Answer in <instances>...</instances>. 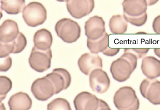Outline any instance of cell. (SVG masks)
<instances>
[{"mask_svg": "<svg viewBox=\"0 0 160 110\" xmlns=\"http://www.w3.org/2000/svg\"><path fill=\"white\" fill-rule=\"evenodd\" d=\"M138 59L136 55L128 48L124 49L123 54L111 64L110 72L113 78L119 82L128 80L136 69Z\"/></svg>", "mask_w": 160, "mask_h": 110, "instance_id": "obj_1", "label": "cell"}, {"mask_svg": "<svg viewBox=\"0 0 160 110\" xmlns=\"http://www.w3.org/2000/svg\"><path fill=\"white\" fill-rule=\"evenodd\" d=\"M113 102L116 108L120 110H137L140 106L136 92L130 86L122 87L116 91Z\"/></svg>", "mask_w": 160, "mask_h": 110, "instance_id": "obj_2", "label": "cell"}, {"mask_svg": "<svg viewBox=\"0 0 160 110\" xmlns=\"http://www.w3.org/2000/svg\"><path fill=\"white\" fill-rule=\"evenodd\" d=\"M55 30L58 36L67 43L76 42L81 36L79 25L70 18H64L58 20L55 25Z\"/></svg>", "mask_w": 160, "mask_h": 110, "instance_id": "obj_3", "label": "cell"}, {"mask_svg": "<svg viewBox=\"0 0 160 110\" xmlns=\"http://www.w3.org/2000/svg\"><path fill=\"white\" fill-rule=\"evenodd\" d=\"M22 12L24 21L30 27L42 25L47 18L45 8L38 2H31L24 7Z\"/></svg>", "mask_w": 160, "mask_h": 110, "instance_id": "obj_4", "label": "cell"}, {"mask_svg": "<svg viewBox=\"0 0 160 110\" xmlns=\"http://www.w3.org/2000/svg\"><path fill=\"white\" fill-rule=\"evenodd\" d=\"M77 110H110L107 103L87 91L78 94L74 100Z\"/></svg>", "mask_w": 160, "mask_h": 110, "instance_id": "obj_5", "label": "cell"}, {"mask_svg": "<svg viewBox=\"0 0 160 110\" xmlns=\"http://www.w3.org/2000/svg\"><path fill=\"white\" fill-rule=\"evenodd\" d=\"M52 52L51 49L41 50L34 47L29 59L30 67L39 72L48 70L51 67Z\"/></svg>", "mask_w": 160, "mask_h": 110, "instance_id": "obj_6", "label": "cell"}, {"mask_svg": "<svg viewBox=\"0 0 160 110\" xmlns=\"http://www.w3.org/2000/svg\"><path fill=\"white\" fill-rule=\"evenodd\" d=\"M31 91L37 100L46 101L55 94V89L52 82L46 76L34 81Z\"/></svg>", "mask_w": 160, "mask_h": 110, "instance_id": "obj_7", "label": "cell"}, {"mask_svg": "<svg viewBox=\"0 0 160 110\" xmlns=\"http://www.w3.org/2000/svg\"><path fill=\"white\" fill-rule=\"evenodd\" d=\"M66 7L72 17L81 19L90 14L95 7L94 0H69Z\"/></svg>", "mask_w": 160, "mask_h": 110, "instance_id": "obj_8", "label": "cell"}, {"mask_svg": "<svg viewBox=\"0 0 160 110\" xmlns=\"http://www.w3.org/2000/svg\"><path fill=\"white\" fill-rule=\"evenodd\" d=\"M141 95L154 105H160V81L158 80L145 79L139 87Z\"/></svg>", "mask_w": 160, "mask_h": 110, "instance_id": "obj_9", "label": "cell"}, {"mask_svg": "<svg viewBox=\"0 0 160 110\" xmlns=\"http://www.w3.org/2000/svg\"><path fill=\"white\" fill-rule=\"evenodd\" d=\"M89 84L93 92L103 94L109 89L111 81L105 71L102 69H96L90 74Z\"/></svg>", "mask_w": 160, "mask_h": 110, "instance_id": "obj_10", "label": "cell"}, {"mask_svg": "<svg viewBox=\"0 0 160 110\" xmlns=\"http://www.w3.org/2000/svg\"><path fill=\"white\" fill-rule=\"evenodd\" d=\"M105 22L102 17L94 16L90 18L85 22V35L91 40L98 39L105 33Z\"/></svg>", "mask_w": 160, "mask_h": 110, "instance_id": "obj_11", "label": "cell"}, {"mask_svg": "<svg viewBox=\"0 0 160 110\" xmlns=\"http://www.w3.org/2000/svg\"><path fill=\"white\" fill-rule=\"evenodd\" d=\"M46 76L52 82L55 88V94L67 89L71 85L72 78L70 73L63 68L54 69Z\"/></svg>", "mask_w": 160, "mask_h": 110, "instance_id": "obj_12", "label": "cell"}, {"mask_svg": "<svg viewBox=\"0 0 160 110\" xmlns=\"http://www.w3.org/2000/svg\"><path fill=\"white\" fill-rule=\"evenodd\" d=\"M80 71L86 75H89L93 70L103 68V60L97 54L84 53L81 55L78 61Z\"/></svg>", "mask_w": 160, "mask_h": 110, "instance_id": "obj_13", "label": "cell"}, {"mask_svg": "<svg viewBox=\"0 0 160 110\" xmlns=\"http://www.w3.org/2000/svg\"><path fill=\"white\" fill-rule=\"evenodd\" d=\"M124 13L131 17L141 16L147 9L146 0H124L122 2Z\"/></svg>", "mask_w": 160, "mask_h": 110, "instance_id": "obj_14", "label": "cell"}, {"mask_svg": "<svg viewBox=\"0 0 160 110\" xmlns=\"http://www.w3.org/2000/svg\"><path fill=\"white\" fill-rule=\"evenodd\" d=\"M19 33L17 23L14 20L7 19L0 26V42L5 43L12 42Z\"/></svg>", "mask_w": 160, "mask_h": 110, "instance_id": "obj_15", "label": "cell"}, {"mask_svg": "<svg viewBox=\"0 0 160 110\" xmlns=\"http://www.w3.org/2000/svg\"><path fill=\"white\" fill-rule=\"evenodd\" d=\"M141 69L148 78H157L160 77V60L154 56L145 57L142 60Z\"/></svg>", "mask_w": 160, "mask_h": 110, "instance_id": "obj_16", "label": "cell"}, {"mask_svg": "<svg viewBox=\"0 0 160 110\" xmlns=\"http://www.w3.org/2000/svg\"><path fill=\"white\" fill-rule=\"evenodd\" d=\"M8 104L11 110H28L32 108V101L27 93L19 92L10 98Z\"/></svg>", "mask_w": 160, "mask_h": 110, "instance_id": "obj_17", "label": "cell"}, {"mask_svg": "<svg viewBox=\"0 0 160 110\" xmlns=\"http://www.w3.org/2000/svg\"><path fill=\"white\" fill-rule=\"evenodd\" d=\"M34 47L41 50L50 49L53 42L51 33L46 29H42L37 31L34 36Z\"/></svg>", "mask_w": 160, "mask_h": 110, "instance_id": "obj_18", "label": "cell"}, {"mask_svg": "<svg viewBox=\"0 0 160 110\" xmlns=\"http://www.w3.org/2000/svg\"><path fill=\"white\" fill-rule=\"evenodd\" d=\"M1 9L10 15H17L23 12L25 0H1Z\"/></svg>", "mask_w": 160, "mask_h": 110, "instance_id": "obj_19", "label": "cell"}, {"mask_svg": "<svg viewBox=\"0 0 160 110\" xmlns=\"http://www.w3.org/2000/svg\"><path fill=\"white\" fill-rule=\"evenodd\" d=\"M87 47L91 52L98 54L104 52L109 48V35L106 32L100 38L95 40L87 39Z\"/></svg>", "mask_w": 160, "mask_h": 110, "instance_id": "obj_20", "label": "cell"}, {"mask_svg": "<svg viewBox=\"0 0 160 110\" xmlns=\"http://www.w3.org/2000/svg\"><path fill=\"white\" fill-rule=\"evenodd\" d=\"M110 31L114 34H123L128 30V24L122 15H113L110 19L109 24Z\"/></svg>", "mask_w": 160, "mask_h": 110, "instance_id": "obj_21", "label": "cell"}, {"mask_svg": "<svg viewBox=\"0 0 160 110\" xmlns=\"http://www.w3.org/2000/svg\"><path fill=\"white\" fill-rule=\"evenodd\" d=\"M48 110H71V107L68 101L63 98H58L50 102L48 105Z\"/></svg>", "mask_w": 160, "mask_h": 110, "instance_id": "obj_22", "label": "cell"}, {"mask_svg": "<svg viewBox=\"0 0 160 110\" xmlns=\"http://www.w3.org/2000/svg\"><path fill=\"white\" fill-rule=\"evenodd\" d=\"M12 88V82L8 77H0V97L1 102L4 100L7 94L10 91Z\"/></svg>", "mask_w": 160, "mask_h": 110, "instance_id": "obj_23", "label": "cell"}, {"mask_svg": "<svg viewBox=\"0 0 160 110\" xmlns=\"http://www.w3.org/2000/svg\"><path fill=\"white\" fill-rule=\"evenodd\" d=\"M13 48V53H20L24 50L27 45V40L24 34L19 32L17 38L11 42Z\"/></svg>", "mask_w": 160, "mask_h": 110, "instance_id": "obj_24", "label": "cell"}, {"mask_svg": "<svg viewBox=\"0 0 160 110\" xmlns=\"http://www.w3.org/2000/svg\"><path fill=\"white\" fill-rule=\"evenodd\" d=\"M123 16L128 23L138 27L144 26L146 23L148 18L147 12L141 16H138V17H131L127 15L125 13H123Z\"/></svg>", "mask_w": 160, "mask_h": 110, "instance_id": "obj_25", "label": "cell"}, {"mask_svg": "<svg viewBox=\"0 0 160 110\" xmlns=\"http://www.w3.org/2000/svg\"><path fill=\"white\" fill-rule=\"evenodd\" d=\"M12 65V60L9 56L1 58V63H0V71L1 72H7Z\"/></svg>", "mask_w": 160, "mask_h": 110, "instance_id": "obj_26", "label": "cell"}, {"mask_svg": "<svg viewBox=\"0 0 160 110\" xmlns=\"http://www.w3.org/2000/svg\"><path fill=\"white\" fill-rule=\"evenodd\" d=\"M130 51L134 53L138 59L142 58L145 56L150 49L149 48H128Z\"/></svg>", "mask_w": 160, "mask_h": 110, "instance_id": "obj_27", "label": "cell"}, {"mask_svg": "<svg viewBox=\"0 0 160 110\" xmlns=\"http://www.w3.org/2000/svg\"><path fill=\"white\" fill-rule=\"evenodd\" d=\"M154 32L157 34H160V15L155 18L152 25Z\"/></svg>", "mask_w": 160, "mask_h": 110, "instance_id": "obj_28", "label": "cell"}, {"mask_svg": "<svg viewBox=\"0 0 160 110\" xmlns=\"http://www.w3.org/2000/svg\"><path fill=\"white\" fill-rule=\"evenodd\" d=\"M120 50V49L119 48H112L109 47L102 53L106 56H114L119 52Z\"/></svg>", "mask_w": 160, "mask_h": 110, "instance_id": "obj_29", "label": "cell"}, {"mask_svg": "<svg viewBox=\"0 0 160 110\" xmlns=\"http://www.w3.org/2000/svg\"><path fill=\"white\" fill-rule=\"evenodd\" d=\"M159 0H146L148 6H152L156 4Z\"/></svg>", "mask_w": 160, "mask_h": 110, "instance_id": "obj_30", "label": "cell"}, {"mask_svg": "<svg viewBox=\"0 0 160 110\" xmlns=\"http://www.w3.org/2000/svg\"><path fill=\"white\" fill-rule=\"evenodd\" d=\"M154 51L155 54L160 58V48H155Z\"/></svg>", "mask_w": 160, "mask_h": 110, "instance_id": "obj_31", "label": "cell"}, {"mask_svg": "<svg viewBox=\"0 0 160 110\" xmlns=\"http://www.w3.org/2000/svg\"><path fill=\"white\" fill-rule=\"evenodd\" d=\"M56 1L59 2H68L69 0H56Z\"/></svg>", "mask_w": 160, "mask_h": 110, "instance_id": "obj_32", "label": "cell"}]
</instances>
